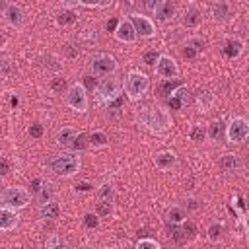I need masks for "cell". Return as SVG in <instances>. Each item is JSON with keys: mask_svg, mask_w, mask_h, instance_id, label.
<instances>
[{"mask_svg": "<svg viewBox=\"0 0 249 249\" xmlns=\"http://www.w3.org/2000/svg\"><path fill=\"white\" fill-rule=\"evenodd\" d=\"M66 54H68L70 58L78 56V51H74V45H66Z\"/></svg>", "mask_w": 249, "mask_h": 249, "instance_id": "cell-44", "label": "cell"}, {"mask_svg": "<svg viewBox=\"0 0 249 249\" xmlns=\"http://www.w3.org/2000/svg\"><path fill=\"white\" fill-rule=\"evenodd\" d=\"M35 198H37L39 206H45V204L56 200V185L53 181H49V179H43V185L35 193Z\"/></svg>", "mask_w": 249, "mask_h": 249, "instance_id": "cell-16", "label": "cell"}, {"mask_svg": "<svg viewBox=\"0 0 249 249\" xmlns=\"http://www.w3.org/2000/svg\"><path fill=\"white\" fill-rule=\"evenodd\" d=\"M134 249H161V245L152 237H140L134 245Z\"/></svg>", "mask_w": 249, "mask_h": 249, "instance_id": "cell-35", "label": "cell"}, {"mask_svg": "<svg viewBox=\"0 0 249 249\" xmlns=\"http://www.w3.org/2000/svg\"><path fill=\"white\" fill-rule=\"evenodd\" d=\"M222 136L226 138V123H224L222 119H216V121H212V123L208 124V128H206V138L218 144V142L222 140Z\"/></svg>", "mask_w": 249, "mask_h": 249, "instance_id": "cell-25", "label": "cell"}, {"mask_svg": "<svg viewBox=\"0 0 249 249\" xmlns=\"http://www.w3.org/2000/svg\"><path fill=\"white\" fill-rule=\"evenodd\" d=\"M218 167L224 171H239L243 167V160L239 154H224L218 160Z\"/></svg>", "mask_w": 249, "mask_h": 249, "instance_id": "cell-22", "label": "cell"}, {"mask_svg": "<svg viewBox=\"0 0 249 249\" xmlns=\"http://www.w3.org/2000/svg\"><path fill=\"white\" fill-rule=\"evenodd\" d=\"M76 19H78V12H76V10L60 8V12L56 14V23H58V25H72Z\"/></svg>", "mask_w": 249, "mask_h": 249, "instance_id": "cell-30", "label": "cell"}, {"mask_svg": "<svg viewBox=\"0 0 249 249\" xmlns=\"http://www.w3.org/2000/svg\"><path fill=\"white\" fill-rule=\"evenodd\" d=\"M233 14H235L233 4L228 2V0H218V2H212V4H210V18H212L214 21H218V23L230 21Z\"/></svg>", "mask_w": 249, "mask_h": 249, "instance_id": "cell-14", "label": "cell"}, {"mask_svg": "<svg viewBox=\"0 0 249 249\" xmlns=\"http://www.w3.org/2000/svg\"><path fill=\"white\" fill-rule=\"evenodd\" d=\"M202 23V12L196 6H189L181 16V25L185 29H198Z\"/></svg>", "mask_w": 249, "mask_h": 249, "instance_id": "cell-18", "label": "cell"}, {"mask_svg": "<svg viewBox=\"0 0 249 249\" xmlns=\"http://www.w3.org/2000/svg\"><path fill=\"white\" fill-rule=\"evenodd\" d=\"M195 105H196V109H198L200 113H208V111L212 109V105H214V95H212V91L200 89V91L196 93V97H195Z\"/></svg>", "mask_w": 249, "mask_h": 249, "instance_id": "cell-26", "label": "cell"}, {"mask_svg": "<svg viewBox=\"0 0 249 249\" xmlns=\"http://www.w3.org/2000/svg\"><path fill=\"white\" fill-rule=\"evenodd\" d=\"M45 247H47V249H70V245H68L66 241H62L60 237H56V235L49 237L47 243H45Z\"/></svg>", "mask_w": 249, "mask_h": 249, "instance_id": "cell-36", "label": "cell"}, {"mask_svg": "<svg viewBox=\"0 0 249 249\" xmlns=\"http://www.w3.org/2000/svg\"><path fill=\"white\" fill-rule=\"evenodd\" d=\"M14 72H16V66L12 64V60L8 56H2V60H0V76H2V80H10Z\"/></svg>", "mask_w": 249, "mask_h": 249, "instance_id": "cell-32", "label": "cell"}, {"mask_svg": "<svg viewBox=\"0 0 249 249\" xmlns=\"http://www.w3.org/2000/svg\"><path fill=\"white\" fill-rule=\"evenodd\" d=\"M29 202H31V193L25 187H4L0 193V208L19 212Z\"/></svg>", "mask_w": 249, "mask_h": 249, "instance_id": "cell-4", "label": "cell"}, {"mask_svg": "<svg viewBox=\"0 0 249 249\" xmlns=\"http://www.w3.org/2000/svg\"><path fill=\"white\" fill-rule=\"evenodd\" d=\"M19 212L16 210H8V208H0V230L2 231H12L18 228L19 224Z\"/></svg>", "mask_w": 249, "mask_h": 249, "instance_id": "cell-21", "label": "cell"}, {"mask_svg": "<svg viewBox=\"0 0 249 249\" xmlns=\"http://www.w3.org/2000/svg\"><path fill=\"white\" fill-rule=\"evenodd\" d=\"M2 18H4L6 25L12 29H21L25 25V12L16 2H4L2 4Z\"/></svg>", "mask_w": 249, "mask_h": 249, "instance_id": "cell-10", "label": "cell"}, {"mask_svg": "<svg viewBox=\"0 0 249 249\" xmlns=\"http://www.w3.org/2000/svg\"><path fill=\"white\" fill-rule=\"evenodd\" d=\"M113 35H115V39L119 43H124V45H132L138 39V33H136V29H134V25H132L128 16L117 19V27H115Z\"/></svg>", "mask_w": 249, "mask_h": 249, "instance_id": "cell-13", "label": "cell"}, {"mask_svg": "<svg viewBox=\"0 0 249 249\" xmlns=\"http://www.w3.org/2000/svg\"><path fill=\"white\" fill-rule=\"evenodd\" d=\"M134 119H136V124L140 128H144L150 134H158V136L163 134V132H167L171 128V124H173L171 113L165 107L156 105V103L140 105L134 111Z\"/></svg>", "mask_w": 249, "mask_h": 249, "instance_id": "cell-1", "label": "cell"}, {"mask_svg": "<svg viewBox=\"0 0 249 249\" xmlns=\"http://www.w3.org/2000/svg\"><path fill=\"white\" fill-rule=\"evenodd\" d=\"M68 88H70V84H68L62 76H56V78H53V80H51V89H53V91H56V93H66V91H68Z\"/></svg>", "mask_w": 249, "mask_h": 249, "instance_id": "cell-34", "label": "cell"}, {"mask_svg": "<svg viewBox=\"0 0 249 249\" xmlns=\"http://www.w3.org/2000/svg\"><path fill=\"white\" fill-rule=\"evenodd\" d=\"M111 212V204L109 202H97V206H95V214L101 218V216H107Z\"/></svg>", "mask_w": 249, "mask_h": 249, "instance_id": "cell-41", "label": "cell"}, {"mask_svg": "<svg viewBox=\"0 0 249 249\" xmlns=\"http://www.w3.org/2000/svg\"><path fill=\"white\" fill-rule=\"evenodd\" d=\"M119 68V62L113 54L109 53H93L91 58H89V70L93 76H99L101 80L103 78H109V76H115Z\"/></svg>", "mask_w": 249, "mask_h": 249, "instance_id": "cell-6", "label": "cell"}, {"mask_svg": "<svg viewBox=\"0 0 249 249\" xmlns=\"http://www.w3.org/2000/svg\"><path fill=\"white\" fill-rule=\"evenodd\" d=\"M183 202H185V204H183V208L187 210V214L198 208V202H196V198H195V196H187V198H185Z\"/></svg>", "mask_w": 249, "mask_h": 249, "instance_id": "cell-40", "label": "cell"}, {"mask_svg": "<svg viewBox=\"0 0 249 249\" xmlns=\"http://www.w3.org/2000/svg\"><path fill=\"white\" fill-rule=\"evenodd\" d=\"M249 138V119L245 117H231L226 123V142L230 144H243Z\"/></svg>", "mask_w": 249, "mask_h": 249, "instance_id": "cell-8", "label": "cell"}, {"mask_svg": "<svg viewBox=\"0 0 249 249\" xmlns=\"http://www.w3.org/2000/svg\"><path fill=\"white\" fill-rule=\"evenodd\" d=\"M128 18H130V21H132V25H134L138 37H142V39H152V37H156L158 29H156V23H154V19H152L150 16L132 12V14H128Z\"/></svg>", "mask_w": 249, "mask_h": 249, "instance_id": "cell-12", "label": "cell"}, {"mask_svg": "<svg viewBox=\"0 0 249 249\" xmlns=\"http://www.w3.org/2000/svg\"><path fill=\"white\" fill-rule=\"evenodd\" d=\"M224 54L230 58V60H235V58H239L241 54H243V51H245V43L239 39V37H228L226 41H224Z\"/></svg>", "mask_w": 249, "mask_h": 249, "instance_id": "cell-20", "label": "cell"}, {"mask_svg": "<svg viewBox=\"0 0 249 249\" xmlns=\"http://www.w3.org/2000/svg\"><path fill=\"white\" fill-rule=\"evenodd\" d=\"M82 140H84V134L78 128H72V126H62L54 134V144L62 150H68V152H74L76 148H82Z\"/></svg>", "mask_w": 249, "mask_h": 249, "instance_id": "cell-9", "label": "cell"}, {"mask_svg": "<svg viewBox=\"0 0 249 249\" xmlns=\"http://www.w3.org/2000/svg\"><path fill=\"white\" fill-rule=\"evenodd\" d=\"M123 89L126 93V97L130 101H140L148 89H150V78L146 72H140V70H130L126 76H124V82H123Z\"/></svg>", "mask_w": 249, "mask_h": 249, "instance_id": "cell-3", "label": "cell"}, {"mask_svg": "<svg viewBox=\"0 0 249 249\" xmlns=\"http://www.w3.org/2000/svg\"><path fill=\"white\" fill-rule=\"evenodd\" d=\"M64 103L76 113H86L89 109V99H88V89L84 88V84L80 82L70 84L68 91L64 93Z\"/></svg>", "mask_w": 249, "mask_h": 249, "instance_id": "cell-7", "label": "cell"}, {"mask_svg": "<svg viewBox=\"0 0 249 249\" xmlns=\"http://www.w3.org/2000/svg\"><path fill=\"white\" fill-rule=\"evenodd\" d=\"M158 58H160V54H158V51H146L144 54H142V60H144V64L146 66H156V62H158Z\"/></svg>", "mask_w": 249, "mask_h": 249, "instance_id": "cell-38", "label": "cell"}, {"mask_svg": "<svg viewBox=\"0 0 249 249\" xmlns=\"http://www.w3.org/2000/svg\"><path fill=\"white\" fill-rule=\"evenodd\" d=\"M206 237H208L210 243L222 241V237H224V224L222 222H212L208 226V230H206Z\"/></svg>", "mask_w": 249, "mask_h": 249, "instance_id": "cell-29", "label": "cell"}, {"mask_svg": "<svg viewBox=\"0 0 249 249\" xmlns=\"http://www.w3.org/2000/svg\"><path fill=\"white\" fill-rule=\"evenodd\" d=\"M43 66H49V68H53V70H60L62 68V64H60V60H58V56H54V54H51V53H47V54H43Z\"/></svg>", "mask_w": 249, "mask_h": 249, "instance_id": "cell-37", "label": "cell"}, {"mask_svg": "<svg viewBox=\"0 0 249 249\" xmlns=\"http://www.w3.org/2000/svg\"><path fill=\"white\" fill-rule=\"evenodd\" d=\"M29 134H31L33 138H39V136L43 134V126H41L39 123H35V124H31V126H29Z\"/></svg>", "mask_w": 249, "mask_h": 249, "instance_id": "cell-43", "label": "cell"}, {"mask_svg": "<svg viewBox=\"0 0 249 249\" xmlns=\"http://www.w3.org/2000/svg\"><path fill=\"white\" fill-rule=\"evenodd\" d=\"M177 163H179V158L173 150H160L154 156V165L160 171H171V169L177 167Z\"/></svg>", "mask_w": 249, "mask_h": 249, "instance_id": "cell-15", "label": "cell"}, {"mask_svg": "<svg viewBox=\"0 0 249 249\" xmlns=\"http://www.w3.org/2000/svg\"><path fill=\"white\" fill-rule=\"evenodd\" d=\"M93 93H95L97 103H101V105H111L113 101H117V99L121 97V93H123V82H121L117 76L103 78V80L97 82Z\"/></svg>", "mask_w": 249, "mask_h": 249, "instance_id": "cell-5", "label": "cell"}, {"mask_svg": "<svg viewBox=\"0 0 249 249\" xmlns=\"http://www.w3.org/2000/svg\"><path fill=\"white\" fill-rule=\"evenodd\" d=\"M84 224H86L88 228H97V224H99V216H97L95 212H88V214L84 216Z\"/></svg>", "mask_w": 249, "mask_h": 249, "instance_id": "cell-39", "label": "cell"}, {"mask_svg": "<svg viewBox=\"0 0 249 249\" xmlns=\"http://www.w3.org/2000/svg\"><path fill=\"white\" fill-rule=\"evenodd\" d=\"M187 220V210L181 204H173L165 210V222L171 226H181Z\"/></svg>", "mask_w": 249, "mask_h": 249, "instance_id": "cell-23", "label": "cell"}, {"mask_svg": "<svg viewBox=\"0 0 249 249\" xmlns=\"http://www.w3.org/2000/svg\"><path fill=\"white\" fill-rule=\"evenodd\" d=\"M93 148H103V146H107L109 144V136H107V132L105 130H93L91 134H89V140H88Z\"/></svg>", "mask_w": 249, "mask_h": 249, "instance_id": "cell-31", "label": "cell"}, {"mask_svg": "<svg viewBox=\"0 0 249 249\" xmlns=\"http://www.w3.org/2000/svg\"><path fill=\"white\" fill-rule=\"evenodd\" d=\"M152 16H156V19L160 21H169L175 16V4H171L169 0H158L154 2Z\"/></svg>", "mask_w": 249, "mask_h": 249, "instance_id": "cell-17", "label": "cell"}, {"mask_svg": "<svg viewBox=\"0 0 249 249\" xmlns=\"http://www.w3.org/2000/svg\"><path fill=\"white\" fill-rule=\"evenodd\" d=\"M115 187H113V183H101V185H97L95 187V198H97V202H113L115 200Z\"/></svg>", "mask_w": 249, "mask_h": 249, "instance_id": "cell-27", "label": "cell"}, {"mask_svg": "<svg viewBox=\"0 0 249 249\" xmlns=\"http://www.w3.org/2000/svg\"><path fill=\"white\" fill-rule=\"evenodd\" d=\"M154 70H156V74H158L161 80H165V82H173V80L179 78V64H177V60H175L173 56H169V54H160V58H158Z\"/></svg>", "mask_w": 249, "mask_h": 249, "instance_id": "cell-11", "label": "cell"}, {"mask_svg": "<svg viewBox=\"0 0 249 249\" xmlns=\"http://www.w3.org/2000/svg\"><path fill=\"white\" fill-rule=\"evenodd\" d=\"M39 216L43 220H56L60 216V204H58V200H53V202H49L45 206H39Z\"/></svg>", "mask_w": 249, "mask_h": 249, "instance_id": "cell-28", "label": "cell"}, {"mask_svg": "<svg viewBox=\"0 0 249 249\" xmlns=\"http://www.w3.org/2000/svg\"><path fill=\"white\" fill-rule=\"evenodd\" d=\"M189 138H191L195 144H200V142L206 138V128H202L200 124H193L191 130H189Z\"/></svg>", "mask_w": 249, "mask_h": 249, "instance_id": "cell-33", "label": "cell"}, {"mask_svg": "<svg viewBox=\"0 0 249 249\" xmlns=\"http://www.w3.org/2000/svg\"><path fill=\"white\" fill-rule=\"evenodd\" d=\"M82 160L76 152H62L49 160V169L58 177H72L80 171Z\"/></svg>", "mask_w": 249, "mask_h": 249, "instance_id": "cell-2", "label": "cell"}, {"mask_svg": "<svg viewBox=\"0 0 249 249\" xmlns=\"http://www.w3.org/2000/svg\"><path fill=\"white\" fill-rule=\"evenodd\" d=\"M204 47H206V41H204L200 35H193V37H189V39L185 41L183 54H185L187 58H196L198 54H202Z\"/></svg>", "mask_w": 249, "mask_h": 249, "instance_id": "cell-19", "label": "cell"}, {"mask_svg": "<svg viewBox=\"0 0 249 249\" xmlns=\"http://www.w3.org/2000/svg\"><path fill=\"white\" fill-rule=\"evenodd\" d=\"M8 173H10V161H8L6 156H2V160H0V175L6 177Z\"/></svg>", "mask_w": 249, "mask_h": 249, "instance_id": "cell-42", "label": "cell"}, {"mask_svg": "<svg viewBox=\"0 0 249 249\" xmlns=\"http://www.w3.org/2000/svg\"><path fill=\"white\" fill-rule=\"evenodd\" d=\"M187 99H189V88L187 86H177L171 91V95L167 97V105L173 107V109H181L183 103H187Z\"/></svg>", "mask_w": 249, "mask_h": 249, "instance_id": "cell-24", "label": "cell"}]
</instances>
